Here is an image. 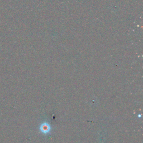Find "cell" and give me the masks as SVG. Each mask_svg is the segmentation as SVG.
I'll use <instances>...</instances> for the list:
<instances>
[{"mask_svg":"<svg viewBox=\"0 0 143 143\" xmlns=\"http://www.w3.org/2000/svg\"><path fill=\"white\" fill-rule=\"evenodd\" d=\"M39 129L41 133L47 135L50 133L52 130V127L47 122H44L40 125Z\"/></svg>","mask_w":143,"mask_h":143,"instance_id":"cell-1","label":"cell"}]
</instances>
